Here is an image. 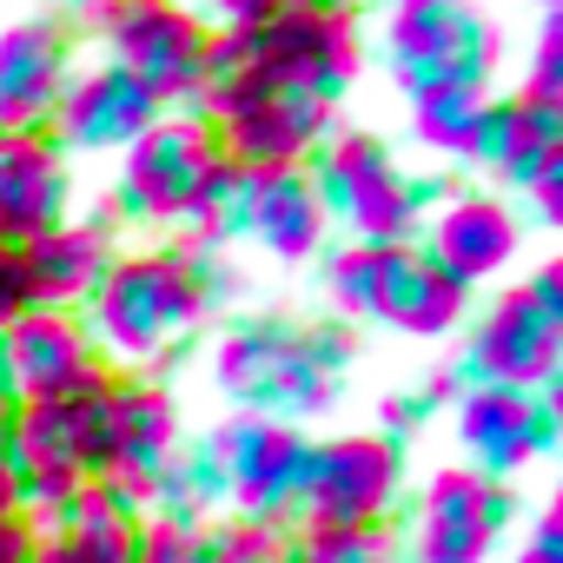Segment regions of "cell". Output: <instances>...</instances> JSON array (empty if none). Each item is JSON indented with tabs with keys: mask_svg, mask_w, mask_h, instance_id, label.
Masks as SVG:
<instances>
[{
	"mask_svg": "<svg viewBox=\"0 0 563 563\" xmlns=\"http://www.w3.org/2000/svg\"><path fill=\"white\" fill-rule=\"evenodd\" d=\"M232 272L219 265V252H186V245H140V252H113L107 278L93 286V299L80 306V325L93 339V352L107 358V372H166L186 358V345L206 332V319L225 306Z\"/></svg>",
	"mask_w": 563,
	"mask_h": 563,
	"instance_id": "6da1fadb",
	"label": "cell"
},
{
	"mask_svg": "<svg viewBox=\"0 0 563 563\" xmlns=\"http://www.w3.org/2000/svg\"><path fill=\"white\" fill-rule=\"evenodd\" d=\"M358 74H365V34H358V21L312 14V8H299V0H286L265 27L212 34L206 41V67H199V87H192L186 113H199L212 126L239 100L272 93V87H299V93H319V100H345Z\"/></svg>",
	"mask_w": 563,
	"mask_h": 563,
	"instance_id": "7a4b0ae2",
	"label": "cell"
},
{
	"mask_svg": "<svg viewBox=\"0 0 563 563\" xmlns=\"http://www.w3.org/2000/svg\"><path fill=\"white\" fill-rule=\"evenodd\" d=\"M345 372H352V325H339V319H319V325L239 319L212 352L219 391L245 418H278V424L332 411Z\"/></svg>",
	"mask_w": 563,
	"mask_h": 563,
	"instance_id": "3957f363",
	"label": "cell"
},
{
	"mask_svg": "<svg viewBox=\"0 0 563 563\" xmlns=\"http://www.w3.org/2000/svg\"><path fill=\"white\" fill-rule=\"evenodd\" d=\"M306 173L325 199V219L345 225V239L358 245H411L424 212L444 199V186L405 173L372 126H332L306 159Z\"/></svg>",
	"mask_w": 563,
	"mask_h": 563,
	"instance_id": "277c9868",
	"label": "cell"
},
{
	"mask_svg": "<svg viewBox=\"0 0 563 563\" xmlns=\"http://www.w3.org/2000/svg\"><path fill=\"white\" fill-rule=\"evenodd\" d=\"M113 378L74 391V398H47V405H14L8 418V444H14V510L41 530L80 484L107 477V431H113Z\"/></svg>",
	"mask_w": 563,
	"mask_h": 563,
	"instance_id": "5b68a950",
	"label": "cell"
},
{
	"mask_svg": "<svg viewBox=\"0 0 563 563\" xmlns=\"http://www.w3.org/2000/svg\"><path fill=\"white\" fill-rule=\"evenodd\" d=\"M385 67L405 100L431 87H490L504 41L471 0H385Z\"/></svg>",
	"mask_w": 563,
	"mask_h": 563,
	"instance_id": "8992f818",
	"label": "cell"
},
{
	"mask_svg": "<svg viewBox=\"0 0 563 563\" xmlns=\"http://www.w3.org/2000/svg\"><path fill=\"white\" fill-rule=\"evenodd\" d=\"M93 34L107 41V67H120L159 113L192 107L212 27L186 8V0H107Z\"/></svg>",
	"mask_w": 563,
	"mask_h": 563,
	"instance_id": "52a82bcc",
	"label": "cell"
},
{
	"mask_svg": "<svg viewBox=\"0 0 563 563\" xmlns=\"http://www.w3.org/2000/svg\"><path fill=\"white\" fill-rule=\"evenodd\" d=\"M219 133L199 120V113H159L126 153H120V179H113V225H146V232H166L186 219V206L199 199L206 173L219 166Z\"/></svg>",
	"mask_w": 563,
	"mask_h": 563,
	"instance_id": "ba28073f",
	"label": "cell"
},
{
	"mask_svg": "<svg viewBox=\"0 0 563 563\" xmlns=\"http://www.w3.org/2000/svg\"><path fill=\"white\" fill-rule=\"evenodd\" d=\"M398 484H405V444L378 431H352L306 451L292 510L299 523H385V510L398 504Z\"/></svg>",
	"mask_w": 563,
	"mask_h": 563,
	"instance_id": "9c48e42d",
	"label": "cell"
},
{
	"mask_svg": "<svg viewBox=\"0 0 563 563\" xmlns=\"http://www.w3.org/2000/svg\"><path fill=\"white\" fill-rule=\"evenodd\" d=\"M556 358H563V319H556L543 299H530V286H510V292L490 299L484 319L471 325V345H464L457 378H464V385L550 391Z\"/></svg>",
	"mask_w": 563,
	"mask_h": 563,
	"instance_id": "30bf717a",
	"label": "cell"
},
{
	"mask_svg": "<svg viewBox=\"0 0 563 563\" xmlns=\"http://www.w3.org/2000/svg\"><path fill=\"white\" fill-rule=\"evenodd\" d=\"M411 245L451 278V286L471 292V286H490L497 272H510V258L523 252V212L497 192H444L424 212Z\"/></svg>",
	"mask_w": 563,
	"mask_h": 563,
	"instance_id": "8fae6325",
	"label": "cell"
},
{
	"mask_svg": "<svg viewBox=\"0 0 563 563\" xmlns=\"http://www.w3.org/2000/svg\"><path fill=\"white\" fill-rule=\"evenodd\" d=\"M306 438L299 424H278V418H232L225 431H212V457L225 471V497L239 504V517L258 523H286L299 504V477H306Z\"/></svg>",
	"mask_w": 563,
	"mask_h": 563,
	"instance_id": "7c38bea8",
	"label": "cell"
},
{
	"mask_svg": "<svg viewBox=\"0 0 563 563\" xmlns=\"http://www.w3.org/2000/svg\"><path fill=\"white\" fill-rule=\"evenodd\" d=\"M332 126H339V100H319V93H299V87L252 93V100H239L225 120H212L219 153H225L232 166H245V173L306 166Z\"/></svg>",
	"mask_w": 563,
	"mask_h": 563,
	"instance_id": "4fadbf2b",
	"label": "cell"
},
{
	"mask_svg": "<svg viewBox=\"0 0 563 563\" xmlns=\"http://www.w3.org/2000/svg\"><path fill=\"white\" fill-rule=\"evenodd\" d=\"M457 438L471 451V471L504 484L530 457L556 451V398L550 391H510V385H464L457 391Z\"/></svg>",
	"mask_w": 563,
	"mask_h": 563,
	"instance_id": "5bb4252c",
	"label": "cell"
},
{
	"mask_svg": "<svg viewBox=\"0 0 563 563\" xmlns=\"http://www.w3.org/2000/svg\"><path fill=\"white\" fill-rule=\"evenodd\" d=\"M0 365H8L21 405L74 398V391L107 378V358L93 352L80 312H54V306H34L27 319H14L8 332H0Z\"/></svg>",
	"mask_w": 563,
	"mask_h": 563,
	"instance_id": "9a60e30c",
	"label": "cell"
},
{
	"mask_svg": "<svg viewBox=\"0 0 563 563\" xmlns=\"http://www.w3.org/2000/svg\"><path fill=\"white\" fill-rule=\"evenodd\" d=\"M510 523V490L477 471H438L418 497L411 563H484Z\"/></svg>",
	"mask_w": 563,
	"mask_h": 563,
	"instance_id": "2e32d148",
	"label": "cell"
},
{
	"mask_svg": "<svg viewBox=\"0 0 563 563\" xmlns=\"http://www.w3.org/2000/svg\"><path fill=\"white\" fill-rule=\"evenodd\" d=\"M159 120V107L120 74V67H74L67 74V87H60V100H54V113H47V140L74 159V153H126L146 126Z\"/></svg>",
	"mask_w": 563,
	"mask_h": 563,
	"instance_id": "e0dca14e",
	"label": "cell"
},
{
	"mask_svg": "<svg viewBox=\"0 0 563 563\" xmlns=\"http://www.w3.org/2000/svg\"><path fill=\"white\" fill-rule=\"evenodd\" d=\"M74 219V166L47 133H0V245H34Z\"/></svg>",
	"mask_w": 563,
	"mask_h": 563,
	"instance_id": "ac0fdd59",
	"label": "cell"
},
{
	"mask_svg": "<svg viewBox=\"0 0 563 563\" xmlns=\"http://www.w3.org/2000/svg\"><path fill=\"white\" fill-rule=\"evenodd\" d=\"M179 457V405L153 378H113V431H107V477L140 504Z\"/></svg>",
	"mask_w": 563,
	"mask_h": 563,
	"instance_id": "d6986e66",
	"label": "cell"
},
{
	"mask_svg": "<svg viewBox=\"0 0 563 563\" xmlns=\"http://www.w3.org/2000/svg\"><path fill=\"white\" fill-rule=\"evenodd\" d=\"M67 74H74V41L60 21L0 27V133H47Z\"/></svg>",
	"mask_w": 563,
	"mask_h": 563,
	"instance_id": "ffe728a7",
	"label": "cell"
},
{
	"mask_svg": "<svg viewBox=\"0 0 563 563\" xmlns=\"http://www.w3.org/2000/svg\"><path fill=\"white\" fill-rule=\"evenodd\" d=\"M140 517H146V504L133 490H120L113 477H93L47 517V537L34 543V563H126L133 537H140Z\"/></svg>",
	"mask_w": 563,
	"mask_h": 563,
	"instance_id": "44dd1931",
	"label": "cell"
},
{
	"mask_svg": "<svg viewBox=\"0 0 563 563\" xmlns=\"http://www.w3.org/2000/svg\"><path fill=\"white\" fill-rule=\"evenodd\" d=\"M113 212H93V219H60L54 232H41L34 245H21V265H27V286H34V306H54V312H80L93 299V286L113 265Z\"/></svg>",
	"mask_w": 563,
	"mask_h": 563,
	"instance_id": "7402d4cb",
	"label": "cell"
},
{
	"mask_svg": "<svg viewBox=\"0 0 563 563\" xmlns=\"http://www.w3.org/2000/svg\"><path fill=\"white\" fill-rule=\"evenodd\" d=\"M471 312V292L418 252V245H385V272L372 292V319L405 332V339H451Z\"/></svg>",
	"mask_w": 563,
	"mask_h": 563,
	"instance_id": "603a6c76",
	"label": "cell"
},
{
	"mask_svg": "<svg viewBox=\"0 0 563 563\" xmlns=\"http://www.w3.org/2000/svg\"><path fill=\"white\" fill-rule=\"evenodd\" d=\"M325 199L312 186L306 166H286V173H252V192H245V239L265 245L278 265H306L325 252Z\"/></svg>",
	"mask_w": 563,
	"mask_h": 563,
	"instance_id": "cb8c5ba5",
	"label": "cell"
},
{
	"mask_svg": "<svg viewBox=\"0 0 563 563\" xmlns=\"http://www.w3.org/2000/svg\"><path fill=\"white\" fill-rule=\"evenodd\" d=\"M471 159H477L484 173H497L510 192H530V179H537L550 159H563V107H543V100H523V93L490 100Z\"/></svg>",
	"mask_w": 563,
	"mask_h": 563,
	"instance_id": "d4e9b609",
	"label": "cell"
},
{
	"mask_svg": "<svg viewBox=\"0 0 563 563\" xmlns=\"http://www.w3.org/2000/svg\"><path fill=\"white\" fill-rule=\"evenodd\" d=\"M490 100H497L490 87H431V93H418V100H405V107H411V133H418L431 153H444V159H471Z\"/></svg>",
	"mask_w": 563,
	"mask_h": 563,
	"instance_id": "484cf974",
	"label": "cell"
},
{
	"mask_svg": "<svg viewBox=\"0 0 563 563\" xmlns=\"http://www.w3.org/2000/svg\"><path fill=\"white\" fill-rule=\"evenodd\" d=\"M245 192H252V173L232 166V159H219V166L206 173L199 199H192L186 219H179L186 239H173V245H186V252H219V245L245 239Z\"/></svg>",
	"mask_w": 563,
	"mask_h": 563,
	"instance_id": "4316f807",
	"label": "cell"
},
{
	"mask_svg": "<svg viewBox=\"0 0 563 563\" xmlns=\"http://www.w3.org/2000/svg\"><path fill=\"white\" fill-rule=\"evenodd\" d=\"M192 563H292V530L258 523V517H225V523L199 530Z\"/></svg>",
	"mask_w": 563,
	"mask_h": 563,
	"instance_id": "83f0119b",
	"label": "cell"
},
{
	"mask_svg": "<svg viewBox=\"0 0 563 563\" xmlns=\"http://www.w3.org/2000/svg\"><path fill=\"white\" fill-rule=\"evenodd\" d=\"M378 272H385V245H358V239H345V245H332V252H325V299H332L339 325L372 319Z\"/></svg>",
	"mask_w": 563,
	"mask_h": 563,
	"instance_id": "f1b7e54d",
	"label": "cell"
},
{
	"mask_svg": "<svg viewBox=\"0 0 563 563\" xmlns=\"http://www.w3.org/2000/svg\"><path fill=\"white\" fill-rule=\"evenodd\" d=\"M292 563H391L385 523H299Z\"/></svg>",
	"mask_w": 563,
	"mask_h": 563,
	"instance_id": "f546056e",
	"label": "cell"
},
{
	"mask_svg": "<svg viewBox=\"0 0 563 563\" xmlns=\"http://www.w3.org/2000/svg\"><path fill=\"white\" fill-rule=\"evenodd\" d=\"M517 93L523 100H543V107H563V14L556 8L537 27V54H530V74H523Z\"/></svg>",
	"mask_w": 563,
	"mask_h": 563,
	"instance_id": "4dcf8cb0",
	"label": "cell"
},
{
	"mask_svg": "<svg viewBox=\"0 0 563 563\" xmlns=\"http://www.w3.org/2000/svg\"><path fill=\"white\" fill-rule=\"evenodd\" d=\"M206 523H179V517H140V537H133V556L126 563H192V543H199Z\"/></svg>",
	"mask_w": 563,
	"mask_h": 563,
	"instance_id": "1f68e13d",
	"label": "cell"
},
{
	"mask_svg": "<svg viewBox=\"0 0 563 563\" xmlns=\"http://www.w3.org/2000/svg\"><path fill=\"white\" fill-rule=\"evenodd\" d=\"M186 8L212 27V34H245V27H265L286 0H186Z\"/></svg>",
	"mask_w": 563,
	"mask_h": 563,
	"instance_id": "d6a6232c",
	"label": "cell"
},
{
	"mask_svg": "<svg viewBox=\"0 0 563 563\" xmlns=\"http://www.w3.org/2000/svg\"><path fill=\"white\" fill-rule=\"evenodd\" d=\"M34 312V286H27V265L14 245H0V332H8L14 319Z\"/></svg>",
	"mask_w": 563,
	"mask_h": 563,
	"instance_id": "836d02e7",
	"label": "cell"
},
{
	"mask_svg": "<svg viewBox=\"0 0 563 563\" xmlns=\"http://www.w3.org/2000/svg\"><path fill=\"white\" fill-rule=\"evenodd\" d=\"M431 411H438V405H431L424 391H398V398H385V431H378V438H391V444H398V438H411Z\"/></svg>",
	"mask_w": 563,
	"mask_h": 563,
	"instance_id": "e575fe53",
	"label": "cell"
},
{
	"mask_svg": "<svg viewBox=\"0 0 563 563\" xmlns=\"http://www.w3.org/2000/svg\"><path fill=\"white\" fill-rule=\"evenodd\" d=\"M34 543H41V530L14 504H0V563H34Z\"/></svg>",
	"mask_w": 563,
	"mask_h": 563,
	"instance_id": "d590c367",
	"label": "cell"
},
{
	"mask_svg": "<svg viewBox=\"0 0 563 563\" xmlns=\"http://www.w3.org/2000/svg\"><path fill=\"white\" fill-rule=\"evenodd\" d=\"M530 206L543 225H563V159H550L537 179H530Z\"/></svg>",
	"mask_w": 563,
	"mask_h": 563,
	"instance_id": "8d00e7d4",
	"label": "cell"
},
{
	"mask_svg": "<svg viewBox=\"0 0 563 563\" xmlns=\"http://www.w3.org/2000/svg\"><path fill=\"white\" fill-rule=\"evenodd\" d=\"M517 563H563V510H543L537 517V537L523 543Z\"/></svg>",
	"mask_w": 563,
	"mask_h": 563,
	"instance_id": "74e56055",
	"label": "cell"
},
{
	"mask_svg": "<svg viewBox=\"0 0 563 563\" xmlns=\"http://www.w3.org/2000/svg\"><path fill=\"white\" fill-rule=\"evenodd\" d=\"M530 299H543V306H550V312L563 319V265H556V258L530 272Z\"/></svg>",
	"mask_w": 563,
	"mask_h": 563,
	"instance_id": "f35d334b",
	"label": "cell"
},
{
	"mask_svg": "<svg viewBox=\"0 0 563 563\" xmlns=\"http://www.w3.org/2000/svg\"><path fill=\"white\" fill-rule=\"evenodd\" d=\"M14 484H21V471H14V444H8V424H0V504H14Z\"/></svg>",
	"mask_w": 563,
	"mask_h": 563,
	"instance_id": "ab89813d",
	"label": "cell"
},
{
	"mask_svg": "<svg viewBox=\"0 0 563 563\" xmlns=\"http://www.w3.org/2000/svg\"><path fill=\"white\" fill-rule=\"evenodd\" d=\"M299 8H312V14H339V21H358L365 8H378V0H299Z\"/></svg>",
	"mask_w": 563,
	"mask_h": 563,
	"instance_id": "60d3db41",
	"label": "cell"
},
{
	"mask_svg": "<svg viewBox=\"0 0 563 563\" xmlns=\"http://www.w3.org/2000/svg\"><path fill=\"white\" fill-rule=\"evenodd\" d=\"M14 405H21V398H14V378H8V365H0V424L14 418Z\"/></svg>",
	"mask_w": 563,
	"mask_h": 563,
	"instance_id": "b9f144b4",
	"label": "cell"
}]
</instances>
